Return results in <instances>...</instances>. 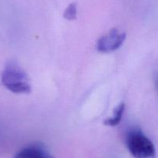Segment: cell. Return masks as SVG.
I'll list each match as a JSON object with an SVG mask.
<instances>
[{
	"label": "cell",
	"mask_w": 158,
	"mask_h": 158,
	"mask_svg": "<svg viewBox=\"0 0 158 158\" xmlns=\"http://www.w3.org/2000/svg\"><path fill=\"white\" fill-rule=\"evenodd\" d=\"M14 158H54L46 147L39 143L30 144L18 151Z\"/></svg>",
	"instance_id": "cell-4"
},
{
	"label": "cell",
	"mask_w": 158,
	"mask_h": 158,
	"mask_svg": "<svg viewBox=\"0 0 158 158\" xmlns=\"http://www.w3.org/2000/svg\"><path fill=\"white\" fill-rule=\"evenodd\" d=\"M1 81L4 87L16 94H29L31 92L30 77L24 70L14 61L7 63L2 71Z\"/></svg>",
	"instance_id": "cell-1"
},
{
	"label": "cell",
	"mask_w": 158,
	"mask_h": 158,
	"mask_svg": "<svg viewBox=\"0 0 158 158\" xmlns=\"http://www.w3.org/2000/svg\"><path fill=\"white\" fill-rule=\"evenodd\" d=\"M126 143L129 151L135 158H153L156 150L153 142L141 131L135 129L127 133Z\"/></svg>",
	"instance_id": "cell-2"
},
{
	"label": "cell",
	"mask_w": 158,
	"mask_h": 158,
	"mask_svg": "<svg viewBox=\"0 0 158 158\" xmlns=\"http://www.w3.org/2000/svg\"><path fill=\"white\" fill-rule=\"evenodd\" d=\"M125 104L123 102L120 103L116 108L115 109L113 112V115L111 118H107L104 121V124L109 127H115L120 123L121 119L123 115L124 111H125Z\"/></svg>",
	"instance_id": "cell-5"
},
{
	"label": "cell",
	"mask_w": 158,
	"mask_h": 158,
	"mask_svg": "<svg viewBox=\"0 0 158 158\" xmlns=\"http://www.w3.org/2000/svg\"><path fill=\"white\" fill-rule=\"evenodd\" d=\"M63 16L68 20H74L77 18V4L75 2H71L69 4L64 12Z\"/></svg>",
	"instance_id": "cell-6"
},
{
	"label": "cell",
	"mask_w": 158,
	"mask_h": 158,
	"mask_svg": "<svg viewBox=\"0 0 158 158\" xmlns=\"http://www.w3.org/2000/svg\"><path fill=\"white\" fill-rule=\"evenodd\" d=\"M157 86H158V77H157Z\"/></svg>",
	"instance_id": "cell-7"
},
{
	"label": "cell",
	"mask_w": 158,
	"mask_h": 158,
	"mask_svg": "<svg viewBox=\"0 0 158 158\" xmlns=\"http://www.w3.org/2000/svg\"><path fill=\"white\" fill-rule=\"evenodd\" d=\"M126 37L127 34L125 33L119 32L117 29H112L97 41L96 48L100 53L113 52L123 44Z\"/></svg>",
	"instance_id": "cell-3"
}]
</instances>
